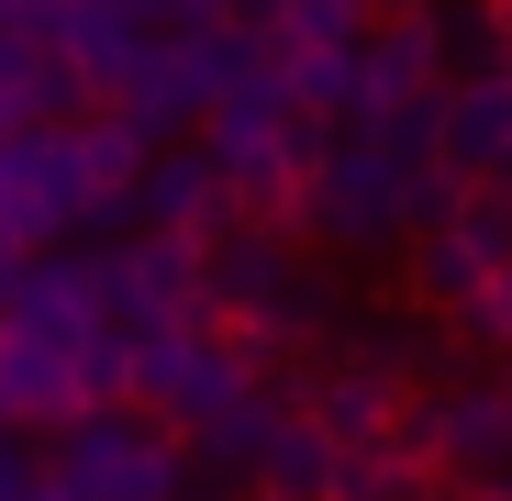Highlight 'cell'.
<instances>
[{
    "label": "cell",
    "instance_id": "obj_1",
    "mask_svg": "<svg viewBox=\"0 0 512 501\" xmlns=\"http://www.w3.org/2000/svg\"><path fill=\"white\" fill-rule=\"evenodd\" d=\"M446 201H457V179H446L435 156H390V145H368V134L323 145V156H312V179L290 190V212H301L323 245H346V257L423 245V234L446 223Z\"/></svg>",
    "mask_w": 512,
    "mask_h": 501
},
{
    "label": "cell",
    "instance_id": "obj_15",
    "mask_svg": "<svg viewBox=\"0 0 512 501\" xmlns=\"http://www.w3.org/2000/svg\"><path fill=\"white\" fill-rule=\"evenodd\" d=\"M23 501H90V490H78V479H56V468H34V490Z\"/></svg>",
    "mask_w": 512,
    "mask_h": 501
},
{
    "label": "cell",
    "instance_id": "obj_4",
    "mask_svg": "<svg viewBox=\"0 0 512 501\" xmlns=\"http://www.w3.org/2000/svg\"><path fill=\"white\" fill-rule=\"evenodd\" d=\"M501 268H512V190H457L446 223L412 245V290H423V312H468Z\"/></svg>",
    "mask_w": 512,
    "mask_h": 501
},
{
    "label": "cell",
    "instance_id": "obj_12",
    "mask_svg": "<svg viewBox=\"0 0 512 501\" xmlns=\"http://www.w3.org/2000/svg\"><path fill=\"white\" fill-rule=\"evenodd\" d=\"M368 34H379L368 0H290V12L268 23V45H368Z\"/></svg>",
    "mask_w": 512,
    "mask_h": 501
},
{
    "label": "cell",
    "instance_id": "obj_8",
    "mask_svg": "<svg viewBox=\"0 0 512 501\" xmlns=\"http://www.w3.org/2000/svg\"><path fill=\"white\" fill-rule=\"evenodd\" d=\"M78 412H101V368L0 323V424H78Z\"/></svg>",
    "mask_w": 512,
    "mask_h": 501
},
{
    "label": "cell",
    "instance_id": "obj_17",
    "mask_svg": "<svg viewBox=\"0 0 512 501\" xmlns=\"http://www.w3.org/2000/svg\"><path fill=\"white\" fill-rule=\"evenodd\" d=\"M256 501H290V490H256Z\"/></svg>",
    "mask_w": 512,
    "mask_h": 501
},
{
    "label": "cell",
    "instance_id": "obj_13",
    "mask_svg": "<svg viewBox=\"0 0 512 501\" xmlns=\"http://www.w3.org/2000/svg\"><path fill=\"white\" fill-rule=\"evenodd\" d=\"M446 323H457V346H490V357H512V268H501V279H490L468 312H446Z\"/></svg>",
    "mask_w": 512,
    "mask_h": 501
},
{
    "label": "cell",
    "instance_id": "obj_14",
    "mask_svg": "<svg viewBox=\"0 0 512 501\" xmlns=\"http://www.w3.org/2000/svg\"><path fill=\"white\" fill-rule=\"evenodd\" d=\"M145 12V34H201V23H223V0H134Z\"/></svg>",
    "mask_w": 512,
    "mask_h": 501
},
{
    "label": "cell",
    "instance_id": "obj_3",
    "mask_svg": "<svg viewBox=\"0 0 512 501\" xmlns=\"http://www.w3.org/2000/svg\"><path fill=\"white\" fill-rule=\"evenodd\" d=\"M412 457L457 479V490H501L512 479V379H446L412 412Z\"/></svg>",
    "mask_w": 512,
    "mask_h": 501
},
{
    "label": "cell",
    "instance_id": "obj_6",
    "mask_svg": "<svg viewBox=\"0 0 512 501\" xmlns=\"http://www.w3.org/2000/svg\"><path fill=\"white\" fill-rule=\"evenodd\" d=\"M301 412H312V424H323L334 446H346V457H379V446H412V412H423V390H401L390 368H368V357L346 346V357H334V368L301 390Z\"/></svg>",
    "mask_w": 512,
    "mask_h": 501
},
{
    "label": "cell",
    "instance_id": "obj_5",
    "mask_svg": "<svg viewBox=\"0 0 512 501\" xmlns=\"http://www.w3.org/2000/svg\"><path fill=\"white\" fill-rule=\"evenodd\" d=\"M290 290H301V268H290L279 223H256V212H245V223H223V234L201 245V301H212L223 334H268Z\"/></svg>",
    "mask_w": 512,
    "mask_h": 501
},
{
    "label": "cell",
    "instance_id": "obj_2",
    "mask_svg": "<svg viewBox=\"0 0 512 501\" xmlns=\"http://www.w3.org/2000/svg\"><path fill=\"white\" fill-rule=\"evenodd\" d=\"M56 479H78L90 501H179V446H167L134 401H101V412H78V424H56Z\"/></svg>",
    "mask_w": 512,
    "mask_h": 501
},
{
    "label": "cell",
    "instance_id": "obj_11",
    "mask_svg": "<svg viewBox=\"0 0 512 501\" xmlns=\"http://www.w3.org/2000/svg\"><path fill=\"white\" fill-rule=\"evenodd\" d=\"M279 424H290V401H279V390H245L234 412H212V424H201L190 446H201L212 468H268V446H279Z\"/></svg>",
    "mask_w": 512,
    "mask_h": 501
},
{
    "label": "cell",
    "instance_id": "obj_10",
    "mask_svg": "<svg viewBox=\"0 0 512 501\" xmlns=\"http://www.w3.org/2000/svg\"><path fill=\"white\" fill-rule=\"evenodd\" d=\"M268 56H279V90H290L312 123L357 112V45H268Z\"/></svg>",
    "mask_w": 512,
    "mask_h": 501
},
{
    "label": "cell",
    "instance_id": "obj_9",
    "mask_svg": "<svg viewBox=\"0 0 512 501\" xmlns=\"http://www.w3.org/2000/svg\"><path fill=\"white\" fill-rule=\"evenodd\" d=\"M446 179L457 190H512V67L446 78Z\"/></svg>",
    "mask_w": 512,
    "mask_h": 501
},
{
    "label": "cell",
    "instance_id": "obj_16",
    "mask_svg": "<svg viewBox=\"0 0 512 501\" xmlns=\"http://www.w3.org/2000/svg\"><path fill=\"white\" fill-rule=\"evenodd\" d=\"M368 12H379V23H401V12H435V0H368Z\"/></svg>",
    "mask_w": 512,
    "mask_h": 501
},
{
    "label": "cell",
    "instance_id": "obj_18",
    "mask_svg": "<svg viewBox=\"0 0 512 501\" xmlns=\"http://www.w3.org/2000/svg\"><path fill=\"white\" fill-rule=\"evenodd\" d=\"M179 501H201V490H179Z\"/></svg>",
    "mask_w": 512,
    "mask_h": 501
},
{
    "label": "cell",
    "instance_id": "obj_7",
    "mask_svg": "<svg viewBox=\"0 0 512 501\" xmlns=\"http://www.w3.org/2000/svg\"><path fill=\"white\" fill-rule=\"evenodd\" d=\"M223 223H245V190L212 167V145H167V156H145V179H134V234L212 245Z\"/></svg>",
    "mask_w": 512,
    "mask_h": 501
}]
</instances>
